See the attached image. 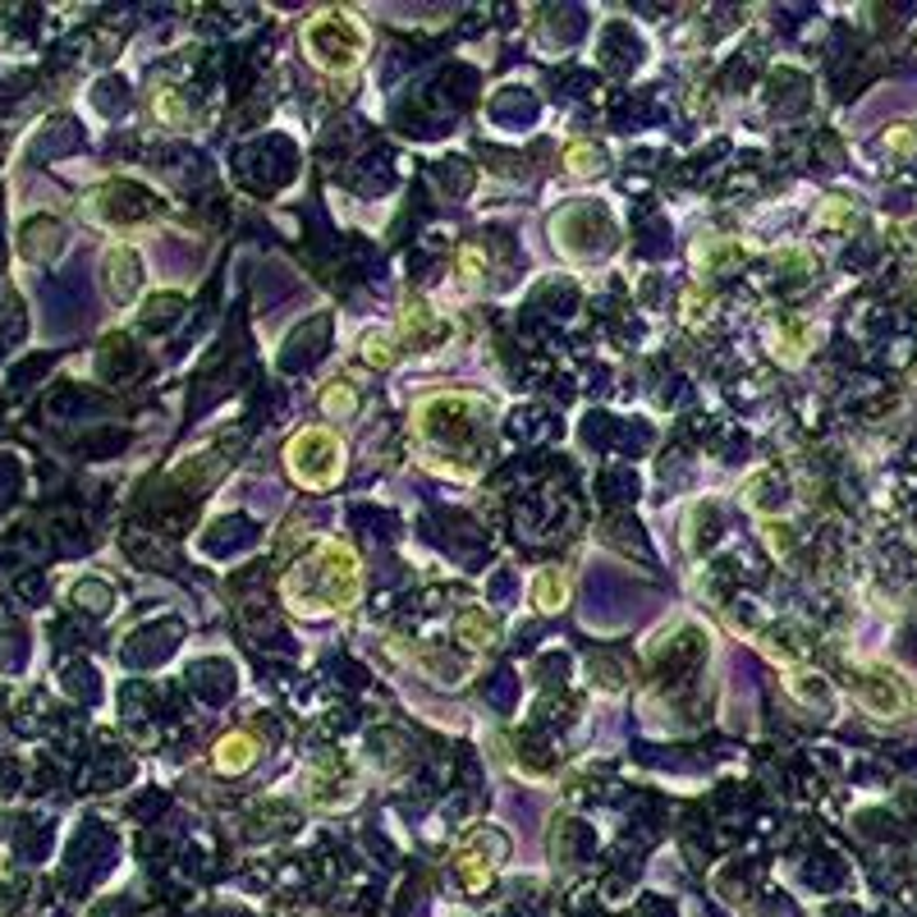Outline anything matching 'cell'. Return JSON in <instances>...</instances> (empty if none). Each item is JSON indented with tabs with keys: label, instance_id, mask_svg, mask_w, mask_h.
Listing matches in <instances>:
<instances>
[{
	"label": "cell",
	"instance_id": "cell-1",
	"mask_svg": "<svg viewBox=\"0 0 917 917\" xmlns=\"http://www.w3.org/2000/svg\"><path fill=\"white\" fill-rule=\"evenodd\" d=\"M285 597L298 615H326V610H349L358 601V560L340 541H322L308 565H298L285 578Z\"/></svg>",
	"mask_w": 917,
	"mask_h": 917
},
{
	"label": "cell",
	"instance_id": "cell-2",
	"mask_svg": "<svg viewBox=\"0 0 917 917\" xmlns=\"http://www.w3.org/2000/svg\"><path fill=\"white\" fill-rule=\"evenodd\" d=\"M303 46H308L313 65L317 70H330V74H349L358 60H362V46H367V33L362 23L345 10H330V14H317L308 28H303Z\"/></svg>",
	"mask_w": 917,
	"mask_h": 917
},
{
	"label": "cell",
	"instance_id": "cell-3",
	"mask_svg": "<svg viewBox=\"0 0 917 917\" xmlns=\"http://www.w3.org/2000/svg\"><path fill=\"white\" fill-rule=\"evenodd\" d=\"M289 458V473L298 486H308V492H326V486L340 482V468H345V450L330 432L322 426H308V432H298L285 450Z\"/></svg>",
	"mask_w": 917,
	"mask_h": 917
},
{
	"label": "cell",
	"instance_id": "cell-4",
	"mask_svg": "<svg viewBox=\"0 0 917 917\" xmlns=\"http://www.w3.org/2000/svg\"><path fill=\"white\" fill-rule=\"evenodd\" d=\"M858 693H863V702H867L876 716H899V712L908 707V693H904L895 679H885V675H872Z\"/></svg>",
	"mask_w": 917,
	"mask_h": 917
},
{
	"label": "cell",
	"instance_id": "cell-5",
	"mask_svg": "<svg viewBox=\"0 0 917 917\" xmlns=\"http://www.w3.org/2000/svg\"><path fill=\"white\" fill-rule=\"evenodd\" d=\"M134 289H138L134 257H129L125 249H115V253L106 257V294H110L115 303H129V298H134Z\"/></svg>",
	"mask_w": 917,
	"mask_h": 917
},
{
	"label": "cell",
	"instance_id": "cell-6",
	"mask_svg": "<svg viewBox=\"0 0 917 917\" xmlns=\"http://www.w3.org/2000/svg\"><path fill=\"white\" fill-rule=\"evenodd\" d=\"M253 757H257V748H253L249 734H230V739H221V748H217V767L225 776H239V771L253 767Z\"/></svg>",
	"mask_w": 917,
	"mask_h": 917
},
{
	"label": "cell",
	"instance_id": "cell-7",
	"mask_svg": "<svg viewBox=\"0 0 917 917\" xmlns=\"http://www.w3.org/2000/svg\"><path fill=\"white\" fill-rule=\"evenodd\" d=\"M565 597H569V578H565V569H541L537 573V583H533V601L541 605V610H560L565 605Z\"/></svg>",
	"mask_w": 917,
	"mask_h": 917
},
{
	"label": "cell",
	"instance_id": "cell-8",
	"mask_svg": "<svg viewBox=\"0 0 917 917\" xmlns=\"http://www.w3.org/2000/svg\"><path fill=\"white\" fill-rule=\"evenodd\" d=\"M458 637H464L468 647H492V642H496V624L486 620V615H477V610H468V615L458 620Z\"/></svg>",
	"mask_w": 917,
	"mask_h": 917
},
{
	"label": "cell",
	"instance_id": "cell-9",
	"mask_svg": "<svg viewBox=\"0 0 917 917\" xmlns=\"http://www.w3.org/2000/svg\"><path fill=\"white\" fill-rule=\"evenodd\" d=\"M322 409H326L330 418H335V413L349 418V413L358 409V394H354V386H349V381H335V386L322 394Z\"/></svg>",
	"mask_w": 917,
	"mask_h": 917
},
{
	"label": "cell",
	"instance_id": "cell-10",
	"mask_svg": "<svg viewBox=\"0 0 917 917\" xmlns=\"http://www.w3.org/2000/svg\"><path fill=\"white\" fill-rule=\"evenodd\" d=\"M565 161H569L573 175H592V170H597V151H592L588 143H578V147H569V157H565Z\"/></svg>",
	"mask_w": 917,
	"mask_h": 917
},
{
	"label": "cell",
	"instance_id": "cell-11",
	"mask_svg": "<svg viewBox=\"0 0 917 917\" xmlns=\"http://www.w3.org/2000/svg\"><path fill=\"white\" fill-rule=\"evenodd\" d=\"M458 266H464V281H477V266H482V257H477L473 249H464V257H458Z\"/></svg>",
	"mask_w": 917,
	"mask_h": 917
},
{
	"label": "cell",
	"instance_id": "cell-12",
	"mask_svg": "<svg viewBox=\"0 0 917 917\" xmlns=\"http://www.w3.org/2000/svg\"><path fill=\"white\" fill-rule=\"evenodd\" d=\"M367 362H377V367H386V362H390V354H386V345H381V340H367Z\"/></svg>",
	"mask_w": 917,
	"mask_h": 917
}]
</instances>
